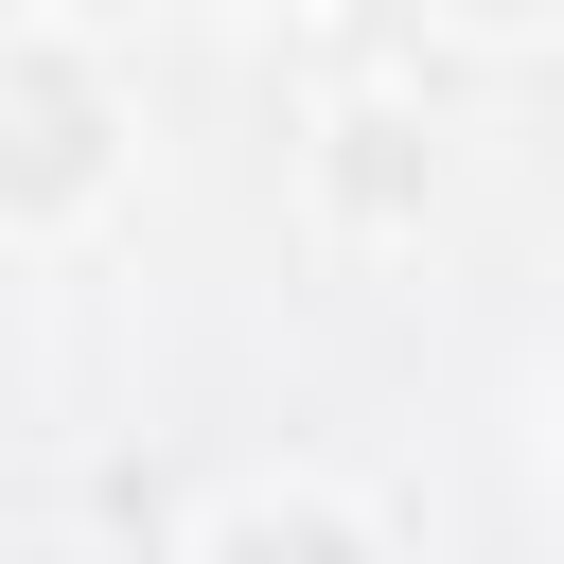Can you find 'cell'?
Listing matches in <instances>:
<instances>
[{
    "mask_svg": "<svg viewBox=\"0 0 564 564\" xmlns=\"http://www.w3.org/2000/svg\"><path fill=\"white\" fill-rule=\"evenodd\" d=\"M88 159H106L88 70H70L53 35H18V212H70V194H88Z\"/></svg>",
    "mask_w": 564,
    "mask_h": 564,
    "instance_id": "1",
    "label": "cell"
},
{
    "mask_svg": "<svg viewBox=\"0 0 564 564\" xmlns=\"http://www.w3.org/2000/svg\"><path fill=\"white\" fill-rule=\"evenodd\" d=\"M212 564H370V529H335V511H247Z\"/></svg>",
    "mask_w": 564,
    "mask_h": 564,
    "instance_id": "2",
    "label": "cell"
},
{
    "mask_svg": "<svg viewBox=\"0 0 564 564\" xmlns=\"http://www.w3.org/2000/svg\"><path fill=\"white\" fill-rule=\"evenodd\" d=\"M458 18H564V0H458Z\"/></svg>",
    "mask_w": 564,
    "mask_h": 564,
    "instance_id": "3",
    "label": "cell"
}]
</instances>
